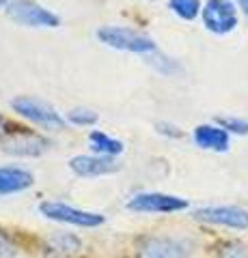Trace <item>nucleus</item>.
I'll return each mask as SVG.
<instances>
[{
  "mask_svg": "<svg viewBox=\"0 0 248 258\" xmlns=\"http://www.w3.org/2000/svg\"><path fill=\"white\" fill-rule=\"evenodd\" d=\"M95 39L104 43L110 50L117 52H130V54H140L147 56L158 50L156 41L142 32L134 30L130 26H115V24H106L95 30Z\"/></svg>",
  "mask_w": 248,
  "mask_h": 258,
  "instance_id": "obj_1",
  "label": "nucleus"
},
{
  "mask_svg": "<svg viewBox=\"0 0 248 258\" xmlns=\"http://www.w3.org/2000/svg\"><path fill=\"white\" fill-rule=\"evenodd\" d=\"M5 15L24 28H59L61 18L37 0H9Z\"/></svg>",
  "mask_w": 248,
  "mask_h": 258,
  "instance_id": "obj_2",
  "label": "nucleus"
},
{
  "mask_svg": "<svg viewBox=\"0 0 248 258\" xmlns=\"http://www.w3.org/2000/svg\"><path fill=\"white\" fill-rule=\"evenodd\" d=\"M11 108H13V112H18L22 118H26L43 129H50V132L63 129L67 123V118H63L50 103H45L43 99H37V97L20 95V97H15V99H11Z\"/></svg>",
  "mask_w": 248,
  "mask_h": 258,
  "instance_id": "obj_3",
  "label": "nucleus"
},
{
  "mask_svg": "<svg viewBox=\"0 0 248 258\" xmlns=\"http://www.w3.org/2000/svg\"><path fill=\"white\" fill-rule=\"evenodd\" d=\"M201 20L214 35H229L239 24L237 5L233 0H207L201 9Z\"/></svg>",
  "mask_w": 248,
  "mask_h": 258,
  "instance_id": "obj_4",
  "label": "nucleus"
},
{
  "mask_svg": "<svg viewBox=\"0 0 248 258\" xmlns=\"http://www.w3.org/2000/svg\"><path fill=\"white\" fill-rule=\"evenodd\" d=\"M39 213L45 220L78 226V228H97L106 222V217L95 211H84V209H76L65 203H41L39 205Z\"/></svg>",
  "mask_w": 248,
  "mask_h": 258,
  "instance_id": "obj_5",
  "label": "nucleus"
},
{
  "mask_svg": "<svg viewBox=\"0 0 248 258\" xmlns=\"http://www.w3.org/2000/svg\"><path fill=\"white\" fill-rule=\"evenodd\" d=\"M125 207L134 213H175L188 209V200L162 191H140L127 200Z\"/></svg>",
  "mask_w": 248,
  "mask_h": 258,
  "instance_id": "obj_6",
  "label": "nucleus"
},
{
  "mask_svg": "<svg viewBox=\"0 0 248 258\" xmlns=\"http://www.w3.org/2000/svg\"><path fill=\"white\" fill-rule=\"evenodd\" d=\"M194 220L203 222V224L235 228V230H246L248 228V211L242 207H231V205L201 207V209L194 211Z\"/></svg>",
  "mask_w": 248,
  "mask_h": 258,
  "instance_id": "obj_7",
  "label": "nucleus"
},
{
  "mask_svg": "<svg viewBox=\"0 0 248 258\" xmlns=\"http://www.w3.org/2000/svg\"><path fill=\"white\" fill-rule=\"evenodd\" d=\"M140 258H190V243L177 237H151L140 243Z\"/></svg>",
  "mask_w": 248,
  "mask_h": 258,
  "instance_id": "obj_8",
  "label": "nucleus"
},
{
  "mask_svg": "<svg viewBox=\"0 0 248 258\" xmlns=\"http://www.w3.org/2000/svg\"><path fill=\"white\" fill-rule=\"evenodd\" d=\"M69 168L71 172L84 179H95V176H104V174H113L117 170H121V164L115 157L108 155H76L69 159Z\"/></svg>",
  "mask_w": 248,
  "mask_h": 258,
  "instance_id": "obj_9",
  "label": "nucleus"
},
{
  "mask_svg": "<svg viewBox=\"0 0 248 258\" xmlns=\"http://www.w3.org/2000/svg\"><path fill=\"white\" fill-rule=\"evenodd\" d=\"M50 149V140L37 134H13L3 142V151L15 157H39Z\"/></svg>",
  "mask_w": 248,
  "mask_h": 258,
  "instance_id": "obj_10",
  "label": "nucleus"
},
{
  "mask_svg": "<svg viewBox=\"0 0 248 258\" xmlns=\"http://www.w3.org/2000/svg\"><path fill=\"white\" fill-rule=\"evenodd\" d=\"M35 183V176L20 166H0V196H11L28 189Z\"/></svg>",
  "mask_w": 248,
  "mask_h": 258,
  "instance_id": "obj_11",
  "label": "nucleus"
},
{
  "mask_svg": "<svg viewBox=\"0 0 248 258\" xmlns=\"http://www.w3.org/2000/svg\"><path fill=\"white\" fill-rule=\"evenodd\" d=\"M196 147H201L205 151H216V153H225L229 149V132L222 129L218 123L216 125H199L192 134Z\"/></svg>",
  "mask_w": 248,
  "mask_h": 258,
  "instance_id": "obj_12",
  "label": "nucleus"
},
{
  "mask_svg": "<svg viewBox=\"0 0 248 258\" xmlns=\"http://www.w3.org/2000/svg\"><path fill=\"white\" fill-rule=\"evenodd\" d=\"M89 147L93 153H97V155H108V157H117L119 153H123V142L100 132V129H95V132L89 134Z\"/></svg>",
  "mask_w": 248,
  "mask_h": 258,
  "instance_id": "obj_13",
  "label": "nucleus"
},
{
  "mask_svg": "<svg viewBox=\"0 0 248 258\" xmlns=\"http://www.w3.org/2000/svg\"><path fill=\"white\" fill-rule=\"evenodd\" d=\"M145 60L158 71V74H162V76H175V74H179V71H181L177 60L171 58V56H166L164 52H160V50L147 54Z\"/></svg>",
  "mask_w": 248,
  "mask_h": 258,
  "instance_id": "obj_14",
  "label": "nucleus"
},
{
  "mask_svg": "<svg viewBox=\"0 0 248 258\" xmlns=\"http://www.w3.org/2000/svg\"><path fill=\"white\" fill-rule=\"evenodd\" d=\"M169 9L183 22H192L201 15V0H169Z\"/></svg>",
  "mask_w": 248,
  "mask_h": 258,
  "instance_id": "obj_15",
  "label": "nucleus"
},
{
  "mask_svg": "<svg viewBox=\"0 0 248 258\" xmlns=\"http://www.w3.org/2000/svg\"><path fill=\"white\" fill-rule=\"evenodd\" d=\"M47 247H50L52 254H61V256H69L80 249V241L74 237V235H65V232H61V235H54L50 241H47Z\"/></svg>",
  "mask_w": 248,
  "mask_h": 258,
  "instance_id": "obj_16",
  "label": "nucleus"
},
{
  "mask_svg": "<svg viewBox=\"0 0 248 258\" xmlns=\"http://www.w3.org/2000/svg\"><path fill=\"white\" fill-rule=\"evenodd\" d=\"M67 123L76 125V127H89L97 123V114L89 108H74L67 112Z\"/></svg>",
  "mask_w": 248,
  "mask_h": 258,
  "instance_id": "obj_17",
  "label": "nucleus"
},
{
  "mask_svg": "<svg viewBox=\"0 0 248 258\" xmlns=\"http://www.w3.org/2000/svg\"><path fill=\"white\" fill-rule=\"evenodd\" d=\"M216 123H218L222 129H227L229 134H237V136L248 134V120L239 118V116H218Z\"/></svg>",
  "mask_w": 248,
  "mask_h": 258,
  "instance_id": "obj_18",
  "label": "nucleus"
},
{
  "mask_svg": "<svg viewBox=\"0 0 248 258\" xmlns=\"http://www.w3.org/2000/svg\"><path fill=\"white\" fill-rule=\"evenodd\" d=\"M218 258H248V247L242 243H229L220 249Z\"/></svg>",
  "mask_w": 248,
  "mask_h": 258,
  "instance_id": "obj_19",
  "label": "nucleus"
},
{
  "mask_svg": "<svg viewBox=\"0 0 248 258\" xmlns=\"http://www.w3.org/2000/svg\"><path fill=\"white\" fill-rule=\"evenodd\" d=\"M156 132L160 136H166V138H181V136H183L181 129L177 125L169 123V120H158V123H156Z\"/></svg>",
  "mask_w": 248,
  "mask_h": 258,
  "instance_id": "obj_20",
  "label": "nucleus"
},
{
  "mask_svg": "<svg viewBox=\"0 0 248 258\" xmlns=\"http://www.w3.org/2000/svg\"><path fill=\"white\" fill-rule=\"evenodd\" d=\"M15 254V247H13V243H9L3 235H0V258H13Z\"/></svg>",
  "mask_w": 248,
  "mask_h": 258,
  "instance_id": "obj_21",
  "label": "nucleus"
},
{
  "mask_svg": "<svg viewBox=\"0 0 248 258\" xmlns=\"http://www.w3.org/2000/svg\"><path fill=\"white\" fill-rule=\"evenodd\" d=\"M9 134V125H7V120L0 116V136H7Z\"/></svg>",
  "mask_w": 248,
  "mask_h": 258,
  "instance_id": "obj_22",
  "label": "nucleus"
},
{
  "mask_svg": "<svg viewBox=\"0 0 248 258\" xmlns=\"http://www.w3.org/2000/svg\"><path fill=\"white\" fill-rule=\"evenodd\" d=\"M237 7L244 11V15L248 18V0H237Z\"/></svg>",
  "mask_w": 248,
  "mask_h": 258,
  "instance_id": "obj_23",
  "label": "nucleus"
},
{
  "mask_svg": "<svg viewBox=\"0 0 248 258\" xmlns=\"http://www.w3.org/2000/svg\"><path fill=\"white\" fill-rule=\"evenodd\" d=\"M7 3H9V0H0V7H7Z\"/></svg>",
  "mask_w": 248,
  "mask_h": 258,
  "instance_id": "obj_24",
  "label": "nucleus"
}]
</instances>
